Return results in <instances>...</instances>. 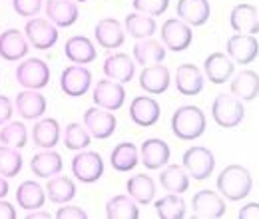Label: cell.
I'll list each match as a JSON object with an SVG mask.
<instances>
[{
  "label": "cell",
  "instance_id": "obj_40",
  "mask_svg": "<svg viewBox=\"0 0 259 219\" xmlns=\"http://www.w3.org/2000/svg\"><path fill=\"white\" fill-rule=\"evenodd\" d=\"M28 142V129L22 122H6L0 125V144L10 146V148H24Z\"/></svg>",
  "mask_w": 259,
  "mask_h": 219
},
{
  "label": "cell",
  "instance_id": "obj_13",
  "mask_svg": "<svg viewBox=\"0 0 259 219\" xmlns=\"http://www.w3.org/2000/svg\"><path fill=\"white\" fill-rule=\"evenodd\" d=\"M160 116H162V108H160L158 100H154L150 96H136L130 104V118L140 127L156 125Z\"/></svg>",
  "mask_w": 259,
  "mask_h": 219
},
{
  "label": "cell",
  "instance_id": "obj_48",
  "mask_svg": "<svg viewBox=\"0 0 259 219\" xmlns=\"http://www.w3.org/2000/svg\"><path fill=\"white\" fill-rule=\"evenodd\" d=\"M52 215L48 213V211H42V207L40 209H34V211H28V215L26 219H50Z\"/></svg>",
  "mask_w": 259,
  "mask_h": 219
},
{
  "label": "cell",
  "instance_id": "obj_26",
  "mask_svg": "<svg viewBox=\"0 0 259 219\" xmlns=\"http://www.w3.org/2000/svg\"><path fill=\"white\" fill-rule=\"evenodd\" d=\"M14 108L24 120H38L46 112V96L38 90H24L16 94Z\"/></svg>",
  "mask_w": 259,
  "mask_h": 219
},
{
  "label": "cell",
  "instance_id": "obj_37",
  "mask_svg": "<svg viewBox=\"0 0 259 219\" xmlns=\"http://www.w3.org/2000/svg\"><path fill=\"white\" fill-rule=\"evenodd\" d=\"M160 186L167 193H184L190 189V176L182 165H167L160 176Z\"/></svg>",
  "mask_w": 259,
  "mask_h": 219
},
{
  "label": "cell",
  "instance_id": "obj_39",
  "mask_svg": "<svg viewBox=\"0 0 259 219\" xmlns=\"http://www.w3.org/2000/svg\"><path fill=\"white\" fill-rule=\"evenodd\" d=\"M62 142L68 150L72 152H80V150H86L92 142V136L88 134V129L84 127V124H78V122H72L64 127V134H62Z\"/></svg>",
  "mask_w": 259,
  "mask_h": 219
},
{
  "label": "cell",
  "instance_id": "obj_44",
  "mask_svg": "<svg viewBox=\"0 0 259 219\" xmlns=\"http://www.w3.org/2000/svg\"><path fill=\"white\" fill-rule=\"evenodd\" d=\"M56 217L58 219H86L88 213H86L82 207H78V205H64V207H60V209L56 211Z\"/></svg>",
  "mask_w": 259,
  "mask_h": 219
},
{
  "label": "cell",
  "instance_id": "obj_33",
  "mask_svg": "<svg viewBox=\"0 0 259 219\" xmlns=\"http://www.w3.org/2000/svg\"><path fill=\"white\" fill-rule=\"evenodd\" d=\"M44 191H46L48 199L54 203H70L76 197V184L72 178L56 173V176L48 178V184H46Z\"/></svg>",
  "mask_w": 259,
  "mask_h": 219
},
{
  "label": "cell",
  "instance_id": "obj_4",
  "mask_svg": "<svg viewBox=\"0 0 259 219\" xmlns=\"http://www.w3.org/2000/svg\"><path fill=\"white\" fill-rule=\"evenodd\" d=\"M16 82L26 90H42L50 84V68L40 58H26L16 66Z\"/></svg>",
  "mask_w": 259,
  "mask_h": 219
},
{
  "label": "cell",
  "instance_id": "obj_34",
  "mask_svg": "<svg viewBox=\"0 0 259 219\" xmlns=\"http://www.w3.org/2000/svg\"><path fill=\"white\" fill-rule=\"evenodd\" d=\"M140 161L138 156V146L132 144V142H122L118 144L112 154H110V165L116 169V171H132Z\"/></svg>",
  "mask_w": 259,
  "mask_h": 219
},
{
  "label": "cell",
  "instance_id": "obj_21",
  "mask_svg": "<svg viewBox=\"0 0 259 219\" xmlns=\"http://www.w3.org/2000/svg\"><path fill=\"white\" fill-rule=\"evenodd\" d=\"M46 16L54 26L68 28V26L76 24V20L80 16L78 2H74V0H46Z\"/></svg>",
  "mask_w": 259,
  "mask_h": 219
},
{
  "label": "cell",
  "instance_id": "obj_28",
  "mask_svg": "<svg viewBox=\"0 0 259 219\" xmlns=\"http://www.w3.org/2000/svg\"><path fill=\"white\" fill-rule=\"evenodd\" d=\"M60 124L54 118H44L38 120L32 127V142L40 150H52L60 142Z\"/></svg>",
  "mask_w": 259,
  "mask_h": 219
},
{
  "label": "cell",
  "instance_id": "obj_43",
  "mask_svg": "<svg viewBox=\"0 0 259 219\" xmlns=\"http://www.w3.org/2000/svg\"><path fill=\"white\" fill-rule=\"evenodd\" d=\"M42 0H12V8L22 18H34L42 10Z\"/></svg>",
  "mask_w": 259,
  "mask_h": 219
},
{
  "label": "cell",
  "instance_id": "obj_6",
  "mask_svg": "<svg viewBox=\"0 0 259 219\" xmlns=\"http://www.w3.org/2000/svg\"><path fill=\"white\" fill-rule=\"evenodd\" d=\"M24 36L36 50H50L58 42V28L48 18L34 16L24 26Z\"/></svg>",
  "mask_w": 259,
  "mask_h": 219
},
{
  "label": "cell",
  "instance_id": "obj_31",
  "mask_svg": "<svg viewBox=\"0 0 259 219\" xmlns=\"http://www.w3.org/2000/svg\"><path fill=\"white\" fill-rule=\"evenodd\" d=\"M126 191H128V195L136 203L150 205L154 201V197H156V182L146 173L132 176L126 182Z\"/></svg>",
  "mask_w": 259,
  "mask_h": 219
},
{
  "label": "cell",
  "instance_id": "obj_8",
  "mask_svg": "<svg viewBox=\"0 0 259 219\" xmlns=\"http://www.w3.org/2000/svg\"><path fill=\"white\" fill-rule=\"evenodd\" d=\"M60 88L70 98H80L92 88V72L86 66L72 64L60 74Z\"/></svg>",
  "mask_w": 259,
  "mask_h": 219
},
{
  "label": "cell",
  "instance_id": "obj_30",
  "mask_svg": "<svg viewBox=\"0 0 259 219\" xmlns=\"http://www.w3.org/2000/svg\"><path fill=\"white\" fill-rule=\"evenodd\" d=\"M259 94V74L255 70H241L231 80V96L237 100L253 102Z\"/></svg>",
  "mask_w": 259,
  "mask_h": 219
},
{
  "label": "cell",
  "instance_id": "obj_24",
  "mask_svg": "<svg viewBox=\"0 0 259 219\" xmlns=\"http://www.w3.org/2000/svg\"><path fill=\"white\" fill-rule=\"evenodd\" d=\"M64 54L72 64H80V66L94 62L98 56L94 42L88 36H72V38H68L64 44Z\"/></svg>",
  "mask_w": 259,
  "mask_h": 219
},
{
  "label": "cell",
  "instance_id": "obj_7",
  "mask_svg": "<svg viewBox=\"0 0 259 219\" xmlns=\"http://www.w3.org/2000/svg\"><path fill=\"white\" fill-rule=\"evenodd\" d=\"M104 173V159L98 152L80 150L72 157V176L82 184H94Z\"/></svg>",
  "mask_w": 259,
  "mask_h": 219
},
{
  "label": "cell",
  "instance_id": "obj_5",
  "mask_svg": "<svg viewBox=\"0 0 259 219\" xmlns=\"http://www.w3.org/2000/svg\"><path fill=\"white\" fill-rule=\"evenodd\" d=\"M211 116L220 127H237L245 116V108L241 100L231 94H220L211 104Z\"/></svg>",
  "mask_w": 259,
  "mask_h": 219
},
{
  "label": "cell",
  "instance_id": "obj_47",
  "mask_svg": "<svg viewBox=\"0 0 259 219\" xmlns=\"http://www.w3.org/2000/svg\"><path fill=\"white\" fill-rule=\"evenodd\" d=\"M0 219H16V209L12 203L0 199Z\"/></svg>",
  "mask_w": 259,
  "mask_h": 219
},
{
  "label": "cell",
  "instance_id": "obj_19",
  "mask_svg": "<svg viewBox=\"0 0 259 219\" xmlns=\"http://www.w3.org/2000/svg\"><path fill=\"white\" fill-rule=\"evenodd\" d=\"M229 24L237 34L255 36L259 32V10L253 4H235L229 12Z\"/></svg>",
  "mask_w": 259,
  "mask_h": 219
},
{
  "label": "cell",
  "instance_id": "obj_46",
  "mask_svg": "<svg viewBox=\"0 0 259 219\" xmlns=\"http://www.w3.org/2000/svg\"><path fill=\"white\" fill-rule=\"evenodd\" d=\"M259 217V203H247L245 207L239 209V219H257Z\"/></svg>",
  "mask_w": 259,
  "mask_h": 219
},
{
  "label": "cell",
  "instance_id": "obj_32",
  "mask_svg": "<svg viewBox=\"0 0 259 219\" xmlns=\"http://www.w3.org/2000/svg\"><path fill=\"white\" fill-rule=\"evenodd\" d=\"M44 201H46V191L38 182H30V180L22 182L16 189V203L26 211L44 207Z\"/></svg>",
  "mask_w": 259,
  "mask_h": 219
},
{
  "label": "cell",
  "instance_id": "obj_1",
  "mask_svg": "<svg viewBox=\"0 0 259 219\" xmlns=\"http://www.w3.org/2000/svg\"><path fill=\"white\" fill-rule=\"evenodd\" d=\"M205 127H207L205 114L197 106H190V104L180 106L171 116V132L180 140H186V142L197 140L203 136Z\"/></svg>",
  "mask_w": 259,
  "mask_h": 219
},
{
  "label": "cell",
  "instance_id": "obj_15",
  "mask_svg": "<svg viewBox=\"0 0 259 219\" xmlns=\"http://www.w3.org/2000/svg\"><path fill=\"white\" fill-rule=\"evenodd\" d=\"M94 38H96L98 44L102 48H106L108 52L116 50V48H122V44L126 40L124 24L116 18H102L94 26Z\"/></svg>",
  "mask_w": 259,
  "mask_h": 219
},
{
  "label": "cell",
  "instance_id": "obj_2",
  "mask_svg": "<svg viewBox=\"0 0 259 219\" xmlns=\"http://www.w3.org/2000/svg\"><path fill=\"white\" fill-rule=\"evenodd\" d=\"M251 188H253L251 173L243 165H235V163L227 165V167L222 169V173L218 176L220 195H224L229 201H239V199L247 197Z\"/></svg>",
  "mask_w": 259,
  "mask_h": 219
},
{
  "label": "cell",
  "instance_id": "obj_17",
  "mask_svg": "<svg viewBox=\"0 0 259 219\" xmlns=\"http://www.w3.org/2000/svg\"><path fill=\"white\" fill-rule=\"evenodd\" d=\"M30 50V44L26 40V36L16 28H8V30L0 32V56L8 62H16L26 58Z\"/></svg>",
  "mask_w": 259,
  "mask_h": 219
},
{
  "label": "cell",
  "instance_id": "obj_20",
  "mask_svg": "<svg viewBox=\"0 0 259 219\" xmlns=\"http://www.w3.org/2000/svg\"><path fill=\"white\" fill-rule=\"evenodd\" d=\"M138 156H140V161L148 167V169H160L163 167L167 161H169V146L160 140V138H148L142 148H138Z\"/></svg>",
  "mask_w": 259,
  "mask_h": 219
},
{
  "label": "cell",
  "instance_id": "obj_45",
  "mask_svg": "<svg viewBox=\"0 0 259 219\" xmlns=\"http://www.w3.org/2000/svg\"><path fill=\"white\" fill-rule=\"evenodd\" d=\"M14 114V104L8 96H2L0 94V125H4L6 122H10Z\"/></svg>",
  "mask_w": 259,
  "mask_h": 219
},
{
  "label": "cell",
  "instance_id": "obj_29",
  "mask_svg": "<svg viewBox=\"0 0 259 219\" xmlns=\"http://www.w3.org/2000/svg\"><path fill=\"white\" fill-rule=\"evenodd\" d=\"M132 54H134V60L142 66L162 64L165 58V46L154 38H144V40H138L134 44Z\"/></svg>",
  "mask_w": 259,
  "mask_h": 219
},
{
  "label": "cell",
  "instance_id": "obj_35",
  "mask_svg": "<svg viewBox=\"0 0 259 219\" xmlns=\"http://www.w3.org/2000/svg\"><path fill=\"white\" fill-rule=\"evenodd\" d=\"M124 28L132 38L144 40V38H152L158 24H156L154 16H148V14H142V12H132L124 20Z\"/></svg>",
  "mask_w": 259,
  "mask_h": 219
},
{
  "label": "cell",
  "instance_id": "obj_18",
  "mask_svg": "<svg viewBox=\"0 0 259 219\" xmlns=\"http://www.w3.org/2000/svg\"><path fill=\"white\" fill-rule=\"evenodd\" d=\"M169 82H171L169 68L163 64L144 66V70L140 74V88L152 96L163 94L169 88Z\"/></svg>",
  "mask_w": 259,
  "mask_h": 219
},
{
  "label": "cell",
  "instance_id": "obj_49",
  "mask_svg": "<svg viewBox=\"0 0 259 219\" xmlns=\"http://www.w3.org/2000/svg\"><path fill=\"white\" fill-rule=\"evenodd\" d=\"M8 191H10V188H8L6 178H2V176H0V199H4V197L8 195Z\"/></svg>",
  "mask_w": 259,
  "mask_h": 219
},
{
  "label": "cell",
  "instance_id": "obj_3",
  "mask_svg": "<svg viewBox=\"0 0 259 219\" xmlns=\"http://www.w3.org/2000/svg\"><path fill=\"white\" fill-rule=\"evenodd\" d=\"M182 167L186 169V173L190 178L201 182V180H207L213 173V169H215V157H213L209 148L192 146L190 150L184 152Z\"/></svg>",
  "mask_w": 259,
  "mask_h": 219
},
{
  "label": "cell",
  "instance_id": "obj_14",
  "mask_svg": "<svg viewBox=\"0 0 259 219\" xmlns=\"http://www.w3.org/2000/svg\"><path fill=\"white\" fill-rule=\"evenodd\" d=\"M227 58L237 64H251L259 54V44L255 36L249 34H233L227 40Z\"/></svg>",
  "mask_w": 259,
  "mask_h": 219
},
{
  "label": "cell",
  "instance_id": "obj_16",
  "mask_svg": "<svg viewBox=\"0 0 259 219\" xmlns=\"http://www.w3.org/2000/svg\"><path fill=\"white\" fill-rule=\"evenodd\" d=\"M102 70H104L106 78H110L118 84H128L136 74V64L124 52H114V54L108 52L106 60L102 64Z\"/></svg>",
  "mask_w": 259,
  "mask_h": 219
},
{
  "label": "cell",
  "instance_id": "obj_42",
  "mask_svg": "<svg viewBox=\"0 0 259 219\" xmlns=\"http://www.w3.org/2000/svg\"><path fill=\"white\" fill-rule=\"evenodd\" d=\"M132 6L136 8V12L148 16H162L169 6V0H132Z\"/></svg>",
  "mask_w": 259,
  "mask_h": 219
},
{
  "label": "cell",
  "instance_id": "obj_22",
  "mask_svg": "<svg viewBox=\"0 0 259 219\" xmlns=\"http://www.w3.org/2000/svg\"><path fill=\"white\" fill-rule=\"evenodd\" d=\"M176 88L182 96H197L203 90V72L195 64H182L176 70Z\"/></svg>",
  "mask_w": 259,
  "mask_h": 219
},
{
  "label": "cell",
  "instance_id": "obj_38",
  "mask_svg": "<svg viewBox=\"0 0 259 219\" xmlns=\"http://www.w3.org/2000/svg\"><path fill=\"white\" fill-rule=\"evenodd\" d=\"M186 211L188 207L182 193H167L156 201V213L162 219H184Z\"/></svg>",
  "mask_w": 259,
  "mask_h": 219
},
{
  "label": "cell",
  "instance_id": "obj_11",
  "mask_svg": "<svg viewBox=\"0 0 259 219\" xmlns=\"http://www.w3.org/2000/svg\"><path fill=\"white\" fill-rule=\"evenodd\" d=\"M192 213L197 219H220L226 215V201L213 189H199L192 199Z\"/></svg>",
  "mask_w": 259,
  "mask_h": 219
},
{
  "label": "cell",
  "instance_id": "obj_23",
  "mask_svg": "<svg viewBox=\"0 0 259 219\" xmlns=\"http://www.w3.org/2000/svg\"><path fill=\"white\" fill-rule=\"evenodd\" d=\"M176 12L178 18L184 20L188 26H203L209 20L211 8L209 0H178Z\"/></svg>",
  "mask_w": 259,
  "mask_h": 219
},
{
  "label": "cell",
  "instance_id": "obj_36",
  "mask_svg": "<svg viewBox=\"0 0 259 219\" xmlns=\"http://www.w3.org/2000/svg\"><path fill=\"white\" fill-rule=\"evenodd\" d=\"M106 217L108 219H138L140 209L138 203L130 195H114L106 203Z\"/></svg>",
  "mask_w": 259,
  "mask_h": 219
},
{
  "label": "cell",
  "instance_id": "obj_41",
  "mask_svg": "<svg viewBox=\"0 0 259 219\" xmlns=\"http://www.w3.org/2000/svg\"><path fill=\"white\" fill-rule=\"evenodd\" d=\"M22 169V156L16 148L0 146V176L2 178H14Z\"/></svg>",
  "mask_w": 259,
  "mask_h": 219
},
{
  "label": "cell",
  "instance_id": "obj_25",
  "mask_svg": "<svg viewBox=\"0 0 259 219\" xmlns=\"http://www.w3.org/2000/svg\"><path fill=\"white\" fill-rule=\"evenodd\" d=\"M201 72L205 74V78H207L211 84H226L227 80L233 76L235 66H233V62L227 58L226 54L213 52V54H209V56L205 58Z\"/></svg>",
  "mask_w": 259,
  "mask_h": 219
},
{
  "label": "cell",
  "instance_id": "obj_12",
  "mask_svg": "<svg viewBox=\"0 0 259 219\" xmlns=\"http://www.w3.org/2000/svg\"><path fill=\"white\" fill-rule=\"evenodd\" d=\"M116 116L104 108H88L84 112V127L96 140H108L116 132Z\"/></svg>",
  "mask_w": 259,
  "mask_h": 219
},
{
  "label": "cell",
  "instance_id": "obj_50",
  "mask_svg": "<svg viewBox=\"0 0 259 219\" xmlns=\"http://www.w3.org/2000/svg\"><path fill=\"white\" fill-rule=\"evenodd\" d=\"M74 2H88V0H74Z\"/></svg>",
  "mask_w": 259,
  "mask_h": 219
},
{
  "label": "cell",
  "instance_id": "obj_9",
  "mask_svg": "<svg viewBox=\"0 0 259 219\" xmlns=\"http://www.w3.org/2000/svg\"><path fill=\"white\" fill-rule=\"evenodd\" d=\"M160 34H162V44L165 48H169L171 52H182V50L190 48V44L194 40L192 26H188L180 18H167L162 24Z\"/></svg>",
  "mask_w": 259,
  "mask_h": 219
},
{
  "label": "cell",
  "instance_id": "obj_27",
  "mask_svg": "<svg viewBox=\"0 0 259 219\" xmlns=\"http://www.w3.org/2000/svg\"><path fill=\"white\" fill-rule=\"evenodd\" d=\"M62 156L54 150H42L38 152L36 156L30 159V169H32L34 176L46 180V178H52L56 173H62Z\"/></svg>",
  "mask_w": 259,
  "mask_h": 219
},
{
  "label": "cell",
  "instance_id": "obj_10",
  "mask_svg": "<svg viewBox=\"0 0 259 219\" xmlns=\"http://www.w3.org/2000/svg\"><path fill=\"white\" fill-rule=\"evenodd\" d=\"M92 100H94V104L98 108H104L108 112H116L126 102L124 84H118V82H114L110 78L98 80L96 86H94V92H92Z\"/></svg>",
  "mask_w": 259,
  "mask_h": 219
}]
</instances>
